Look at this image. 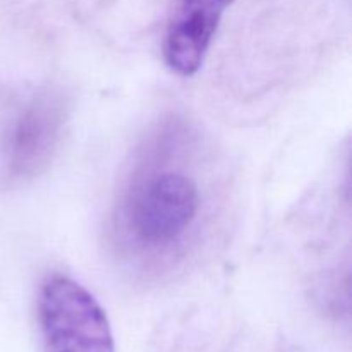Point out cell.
Wrapping results in <instances>:
<instances>
[{
    "mask_svg": "<svg viewBox=\"0 0 352 352\" xmlns=\"http://www.w3.org/2000/svg\"><path fill=\"white\" fill-rule=\"evenodd\" d=\"M177 124L151 140L134 164L116 210L117 246L141 272H168L201 236L206 191Z\"/></svg>",
    "mask_w": 352,
    "mask_h": 352,
    "instance_id": "6da1fadb",
    "label": "cell"
},
{
    "mask_svg": "<svg viewBox=\"0 0 352 352\" xmlns=\"http://www.w3.org/2000/svg\"><path fill=\"white\" fill-rule=\"evenodd\" d=\"M38 323L47 352H116L102 305L67 275L52 274L41 282Z\"/></svg>",
    "mask_w": 352,
    "mask_h": 352,
    "instance_id": "7a4b0ae2",
    "label": "cell"
},
{
    "mask_svg": "<svg viewBox=\"0 0 352 352\" xmlns=\"http://www.w3.org/2000/svg\"><path fill=\"white\" fill-rule=\"evenodd\" d=\"M67 120V102L60 91L41 88L17 100L0 131V157L6 175L26 181L50 164Z\"/></svg>",
    "mask_w": 352,
    "mask_h": 352,
    "instance_id": "3957f363",
    "label": "cell"
},
{
    "mask_svg": "<svg viewBox=\"0 0 352 352\" xmlns=\"http://www.w3.org/2000/svg\"><path fill=\"white\" fill-rule=\"evenodd\" d=\"M234 0H174L165 26V64L182 78L195 76L212 45L220 19Z\"/></svg>",
    "mask_w": 352,
    "mask_h": 352,
    "instance_id": "277c9868",
    "label": "cell"
}]
</instances>
